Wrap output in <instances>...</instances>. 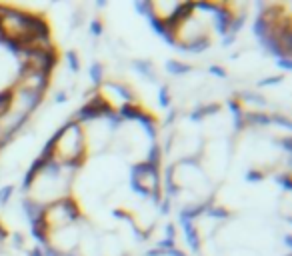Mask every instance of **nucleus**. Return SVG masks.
<instances>
[{
    "mask_svg": "<svg viewBox=\"0 0 292 256\" xmlns=\"http://www.w3.org/2000/svg\"><path fill=\"white\" fill-rule=\"evenodd\" d=\"M74 170L70 166H60L50 160H40L28 178L26 194L34 208H44L58 200L70 198V188L74 180Z\"/></svg>",
    "mask_w": 292,
    "mask_h": 256,
    "instance_id": "nucleus-1",
    "label": "nucleus"
},
{
    "mask_svg": "<svg viewBox=\"0 0 292 256\" xmlns=\"http://www.w3.org/2000/svg\"><path fill=\"white\" fill-rule=\"evenodd\" d=\"M48 34V26L42 18L14 6L0 8V38L12 46L22 48Z\"/></svg>",
    "mask_w": 292,
    "mask_h": 256,
    "instance_id": "nucleus-2",
    "label": "nucleus"
},
{
    "mask_svg": "<svg viewBox=\"0 0 292 256\" xmlns=\"http://www.w3.org/2000/svg\"><path fill=\"white\" fill-rule=\"evenodd\" d=\"M86 154H88V148H86L82 126L78 120H74V122L62 124L54 132L48 150H46V160L60 164V166L76 168L84 162Z\"/></svg>",
    "mask_w": 292,
    "mask_h": 256,
    "instance_id": "nucleus-3",
    "label": "nucleus"
},
{
    "mask_svg": "<svg viewBox=\"0 0 292 256\" xmlns=\"http://www.w3.org/2000/svg\"><path fill=\"white\" fill-rule=\"evenodd\" d=\"M160 172H158V166L154 162H144V164H136L134 166V172H132V187L134 190L144 196H156L160 192Z\"/></svg>",
    "mask_w": 292,
    "mask_h": 256,
    "instance_id": "nucleus-4",
    "label": "nucleus"
},
{
    "mask_svg": "<svg viewBox=\"0 0 292 256\" xmlns=\"http://www.w3.org/2000/svg\"><path fill=\"white\" fill-rule=\"evenodd\" d=\"M4 132H2V128H0V148H2V144H4Z\"/></svg>",
    "mask_w": 292,
    "mask_h": 256,
    "instance_id": "nucleus-5",
    "label": "nucleus"
},
{
    "mask_svg": "<svg viewBox=\"0 0 292 256\" xmlns=\"http://www.w3.org/2000/svg\"><path fill=\"white\" fill-rule=\"evenodd\" d=\"M2 238H4V234H2V230H0V248H2Z\"/></svg>",
    "mask_w": 292,
    "mask_h": 256,
    "instance_id": "nucleus-6",
    "label": "nucleus"
}]
</instances>
